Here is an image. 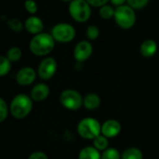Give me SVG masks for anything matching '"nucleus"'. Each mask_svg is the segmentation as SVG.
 <instances>
[{"label":"nucleus","instance_id":"aec40b11","mask_svg":"<svg viewBox=\"0 0 159 159\" xmlns=\"http://www.w3.org/2000/svg\"><path fill=\"white\" fill-rule=\"evenodd\" d=\"M115 11H116V8H114L111 5H104L102 7H100V16L104 19V20H110L112 18H114L115 16Z\"/></svg>","mask_w":159,"mask_h":159},{"label":"nucleus","instance_id":"2eb2a0df","mask_svg":"<svg viewBox=\"0 0 159 159\" xmlns=\"http://www.w3.org/2000/svg\"><path fill=\"white\" fill-rule=\"evenodd\" d=\"M140 51L141 54L145 58L153 57L157 51V44L153 39H147L142 43Z\"/></svg>","mask_w":159,"mask_h":159},{"label":"nucleus","instance_id":"b1692460","mask_svg":"<svg viewBox=\"0 0 159 159\" xmlns=\"http://www.w3.org/2000/svg\"><path fill=\"white\" fill-rule=\"evenodd\" d=\"M9 111V106L6 102V101L3 98H0V122H4L8 116Z\"/></svg>","mask_w":159,"mask_h":159},{"label":"nucleus","instance_id":"c756f323","mask_svg":"<svg viewBox=\"0 0 159 159\" xmlns=\"http://www.w3.org/2000/svg\"><path fill=\"white\" fill-rule=\"evenodd\" d=\"M112 5L113 6H116V7H119V6H122V5H125V3L128 1V0H110Z\"/></svg>","mask_w":159,"mask_h":159},{"label":"nucleus","instance_id":"5701e85b","mask_svg":"<svg viewBox=\"0 0 159 159\" xmlns=\"http://www.w3.org/2000/svg\"><path fill=\"white\" fill-rule=\"evenodd\" d=\"M7 26L9 27V29L11 31H13L15 33H20L22 30V28L24 27V24H22V22L19 19L12 18L7 20Z\"/></svg>","mask_w":159,"mask_h":159},{"label":"nucleus","instance_id":"4be33fe9","mask_svg":"<svg viewBox=\"0 0 159 159\" xmlns=\"http://www.w3.org/2000/svg\"><path fill=\"white\" fill-rule=\"evenodd\" d=\"M11 70V61L6 56H0V75H7Z\"/></svg>","mask_w":159,"mask_h":159},{"label":"nucleus","instance_id":"1a4fd4ad","mask_svg":"<svg viewBox=\"0 0 159 159\" xmlns=\"http://www.w3.org/2000/svg\"><path fill=\"white\" fill-rule=\"evenodd\" d=\"M36 75H37V73L35 72L34 68L25 66L18 71V73L16 74L15 79L18 85L22 86V87H27V86L32 85L34 82Z\"/></svg>","mask_w":159,"mask_h":159},{"label":"nucleus","instance_id":"9b49d317","mask_svg":"<svg viewBox=\"0 0 159 159\" xmlns=\"http://www.w3.org/2000/svg\"><path fill=\"white\" fill-rule=\"evenodd\" d=\"M122 130L120 122L116 119H108L102 124V134L108 139L117 137Z\"/></svg>","mask_w":159,"mask_h":159},{"label":"nucleus","instance_id":"20e7f679","mask_svg":"<svg viewBox=\"0 0 159 159\" xmlns=\"http://www.w3.org/2000/svg\"><path fill=\"white\" fill-rule=\"evenodd\" d=\"M114 19L117 26H119L120 28L125 30L130 29L134 26L136 22L135 9H133L128 4L116 7Z\"/></svg>","mask_w":159,"mask_h":159},{"label":"nucleus","instance_id":"f257e3e1","mask_svg":"<svg viewBox=\"0 0 159 159\" xmlns=\"http://www.w3.org/2000/svg\"><path fill=\"white\" fill-rule=\"evenodd\" d=\"M55 42L51 34L42 32L32 37L29 42V48L34 55L44 57L52 52L55 48Z\"/></svg>","mask_w":159,"mask_h":159},{"label":"nucleus","instance_id":"a211bd4d","mask_svg":"<svg viewBox=\"0 0 159 159\" xmlns=\"http://www.w3.org/2000/svg\"><path fill=\"white\" fill-rule=\"evenodd\" d=\"M92 143L93 146L97 148L100 152H103L107 148H109V139L102 134H100L98 137H96L92 141Z\"/></svg>","mask_w":159,"mask_h":159},{"label":"nucleus","instance_id":"bb28decb","mask_svg":"<svg viewBox=\"0 0 159 159\" xmlns=\"http://www.w3.org/2000/svg\"><path fill=\"white\" fill-rule=\"evenodd\" d=\"M24 7L29 14H35L38 10V5L34 0H26L24 2Z\"/></svg>","mask_w":159,"mask_h":159},{"label":"nucleus","instance_id":"f8f14e48","mask_svg":"<svg viewBox=\"0 0 159 159\" xmlns=\"http://www.w3.org/2000/svg\"><path fill=\"white\" fill-rule=\"evenodd\" d=\"M24 28L28 33L35 35V34L43 32L44 23L39 17L32 15V16L28 17L26 19V20L24 21Z\"/></svg>","mask_w":159,"mask_h":159},{"label":"nucleus","instance_id":"412c9836","mask_svg":"<svg viewBox=\"0 0 159 159\" xmlns=\"http://www.w3.org/2000/svg\"><path fill=\"white\" fill-rule=\"evenodd\" d=\"M102 159H122L121 153L114 147H109L102 152Z\"/></svg>","mask_w":159,"mask_h":159},{"label":"nucleus","instance_id":"6ab92c4d","mask_svg":"<svg viewBox=\"0 0 159 159\" xmlns=\"http://www.w3.org/2000/svg\"><path fill=\"white\" fill-rule=\"evenodd\" d=\"M22 56L21 49L18 47H12L10 48L6 54V57L11 61V62H17L20 60Z\"/></svg>","mask_w":159,"mask_h":159},{"label":"nucleus","instance_id":"cd10ccee","mask_svg":"<svg viewBox=\"0 0 159 159\" xmlns=\"http://www.w3.org/2000/svg\"><path fill=\"white\" fill-rule=\"evenodd\" d=\"M28 159H48V157L45 152L34 151L28 157Z\"/></svg>","mask_w":159,"mask_h":159},{"label":"nucleus","instance_id":"f3484780","mask_svg":"<svg viewBox=\"0 0 159 159\" xmlns=\"http://www.w3.org/2000/svg\"><path fill=\"white\" fill-rule=\"evenodd\" d=\"M122 159H143V153L138 147H129L121 153Z\"/></svg>","mask_w":159,"mask_h":159},{"label":"nucleus","instance_id":"f03ea898","mask_svg":"<svg viewBox=\"0 0 159 159\" xmlns=\"http://www.w3.org/2000/svg\"><path fill=\"white\" fill-rule=\"evenodd\" d=\"M34 101L31 96L20 93L13 97L9 104L10 115L16 119H23L27 117L32 110L34 105Z\"/></svg>","mask_w":159,"mask_h":159},{"label":"nucleus","instance_id":"393cba45","mask_svg":"<svg viewBox=\"0 0 159 159\" xmlns=\"http://www.w3.org/2000/svg\"><path fill=\"white\" fill-rule=\"evenodd\" d=\"M86 35H87L88 39H89V40H96L100 35V30L95 25H89L87 28Z\"/></svg>","mask_w":159,"mask_h":159},{"label":"nucleus","instance_id":"c85d7f7f","mask_svg":"<svg viewBox=\"0 0 159 159\" xmlns=\"http://www.w3.org/2000/svg\"><path fill=\"white\" fill-rule=\"evenodd\" d=\"M87 1L91 7H101L106 5L108 3V1H110V0H87Z\"/></svg>","mask_w":159,"mask_h":159},{"label":"nucleus","instance_id":"39448f33","mask_svg":"<svg viewBox=\"0 0 159 159\" xmlns=\"http://www.w3.org/2000/svg\"><path fill=\"white\" fill-rule=\"evenodd\" d=\"M68 10L71 18L77 22H86L91 16V6L87 0H73Z\"/></svg>","mask_w":159,"mask_h":159},{"label":"nucleus","instance_id":"423d86ee","mask_svg":"<svg viewBox=\"0 0 159 159\" xmlns=\"http://www.w3.org/2000/svg\"><path fill=\"white\" fill-rule=\"evenodd\" d=\"M61 104L69 111H77L83 106L84 97L75 89H67L60 94Z\"/></svg>","mask_w":159,"mask_h":159},{"label":"nucleus","instance_id":"7ed1b4c3","mask_svg":"<svg viewBox=\"0 0 159 159\" xmlns=\"http://www.w3.org/2000/svg\"><path fill=\"white\" fill-rule=\"evenodd\" d=\"M76 130L82 139L93 141L96 137L102 134V124L94 117H85L78 122Z\"/></svg>","mask_w":159,"mask_h":159},{"label":"nucleus","instance_id":"7c9ffc66","mask_svg":"<svg viewBox=\"0 0 159 159\" xmlns=\"http://www.w3.org/2000/svg\"><path fill=\"white\" fill-rule=\"evenodd\" d=\"M61 1H62V2H69V3H70V2H72L73 0H61Z\"/></svg>","mask_w":159,"mask_h":159},{"label":"nucleus","instance_id":"9d476101","mask_svg":"<svg viewBox=\"0 0 159 159\" xmlns=\"http://www.w3.org/2000/svg\"><path fill=\"white\" fill-rule=\"evenodd\" d=\"M93 52V47L89 41L83 40L76 44L74 48V57L78 62L86 61Z\"/></svg>","mask_w":159,"mask_h":159},{"label":"nucleus","instance_id":"ddd939ff","mask_svg":"<svg viewBox=\"0 0 159 159\" xmlns=\"http://www.w3.org/2000/svg\"><path fill=\"white\" fill-rule=\"evenodd\" d=\"M50 89L49 87L45 83H38L34 86L31 89L30 96L34 102H43L45 101L49 95Z\"/></svg>","mask_w":159,"mask_h":159},{"label":"nucleus","instance_id":"6e6552de","mask_svg":"<svg viewBox=\"0 0 159 159\" xmlns=\"http://www.w3.org/2000/svg\"><path fill=\"white\" fill-rule=\"evenodd\" d=\"M57 71V61L52 57H47L41 61L37 68V75L42 80L51 79Z\"/></svg>","mask_w":159,"mask_h":159},{"label":"nucleus","instance_id":"dca6fc26","mask_svg":"<svg viewBox=\"0 0 159 159\" xmlns=\"http://www.w3.org/2000/svg\"><path fill=\"white\" fill-rule=\"evenodd\" d=\"M78 159H102V152L92 146H86L78 153Z\"/></svg>","mask_w":159,"mask_h":159},{"label":"nucleus","instance_id":"a878e982","mask_svg":"<svg viewBox=\"0 0 159 159\" xmlns=\"http://www.w3.org/2000/svg\"><path fill=\"white\" fill-rule=\"evenodd\" d=\"M127 3L133 9L136 10V9H142V8L145 7L148 5L149 0H128Z\"/></svg>","mask_w":159,"mask_h":159},{"label":"nucleus","instance_id":"0eeeda50","mask_svg":"<svg viewBox=\"0 0 159 159\" xmlns=\"http://www.w3.org/2000/svg\"><path fill=\"white\" fill-rule=\"evenodd\" d=\"M51 34L56 42L69 43L75 39L76 32L73 25L66 22H61L53 26Z\"/></svg>","mask_w":159,"mask_h":159},{"label":"nucleus","instance_id":"4468645a","mask_svg":"<svg viewBox=\"0 0 159 159\" xmlns=\"http://www.w3.org/2000/svg\"><path fill=\"white\" fill-rule=\"evenodd\" d=\"M101 102H102V101H101L100 96L94 92H90V93H88L84 97L83 106L88 111H94L100 107Z\"/></svg>","mask_w":159,"mask_h":159}]
</instances>
